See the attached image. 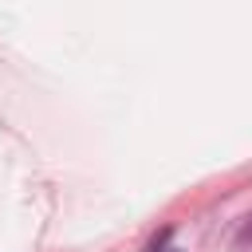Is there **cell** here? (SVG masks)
Here are the masks:
<instances>
[]
</instances>
